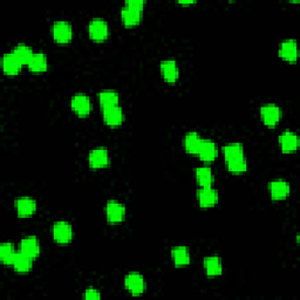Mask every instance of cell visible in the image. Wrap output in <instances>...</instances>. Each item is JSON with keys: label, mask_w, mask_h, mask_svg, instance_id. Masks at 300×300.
Here are the masks:
<instances>
[{"label": "cell", "mask_w": 300, "mask_h": 300, "mask_svg": "<svg viewBox=\"0 0 300 300\" xmlns=\"http://www.w3.org/2000/svg\"><path fill=\"white\" fill-rule=\"evenodd\" d=\"M53 237H54L56 243L59 244L69 243L73 237L72 225L65 221L56 222L54 227H53Z\"/></svg>", "instance_id": "1"}, {"label": "cell", "mask_w": 300, "mask_h": 300, "mask_svg": "<svg viewBox=\"0 0 300 300\" xmlns=\"http://www.w3.org/2000/svg\"><path fill=\"white\" fill-rule=\"evenodd\" d=\"M107 219L112 223H118L125 219L126 216V207L116 201H109L106 207Z\"/></svg>", "instance_id": "2"}, {"label": "cell", "mask_w": 300, "mask_h": 300, "mask_svg": "<svg viewBox=\"0 0 300 300\" xmlns=\"http://www.w3.org/2000/svg\"><path fill=\"white\" fill-rule=\"evenodd\" d=\"M261 114H262L263 122L269 127L276 126L279 122V120H281V116H282L281 108H279L278 106L272 105V104L262 107Z\"/></svg>", "instance_id": "3"}, {"label": "cell", "mask_w": 300, "mask_h": 300, "mask_svg": "<svg viewBox=\"0 0 300 300\" xmlns=\"http://www.w3.org/2000/svg\"><path fill=\"white\" fill-rule=\"evenodd\" d=\"M73 35L72 26L67 22H56L53 25V36L60 44H66L71 41Z\"/></svg>", "instance_id": "4"}, {"label": "cell", "mask_w": 300, "mask_h": 300, "mask_svg": "<svg viewBox=\"0 0 300 300\" xmlns=\"http://www.w3.org/2000/svg\"><path fill=\"white\" fill-rule=\"evenodd\" d=\"M88 31L90 38L96 41H102L108 36V25L104 19H93L89 23Z\"/></svg>", "instance_id": "5"}, {"label": "cell", "mask_w": 300, "mask_h": 300, "mask_svg": "<svg viewBox=\"0 0 300 300\" xmlns=\"http://www.w3.org/2000/svg\"><path fill=\"white\" fill-rule=\"evenodd\" d=\"M88 161H89V166L94 168V169H97V168H104L109 162L108 151H107V149L104 147L95 148V149L90 151Z\"/></svg>", "instance_id": "6"}, {"label": "cell", "mask_w": 300, "mask_h": 300, "mask_svg": "<svg viewBox=\"0 0 300 300\" xmlns=\"http://www.w3.org/2000/svg\"><path fill=\"white\" fill-rule=\"evenodd\" d=\"M125 285L133 294H141L146 289L145 279L138 273H129L127 274L125 279Z\"/></svg>", "instance_id": "7"}, {"label": "cell", "mask_w": 300, "mask_h": 300, "mask_svg": "<svg viewBox=\"0 0 300 300\" xmlns=\"http://www.w3.org/2000/svg\"><path fill=\"white\" fill-rule=\"evenodd\" d=\"M198 202L203 208L212 207L218 202V192L211 187H202L198 191Z\"/></svg>", "instance_id": "8"}, {"label": "cell", "mask_w": 300, "mask_h": 300, "mask_svg": "<svg viewBox=\"0 0 300 300\" xmlns=\"http://www.w3.org/2000/svg\"><path fill=\"white\" fill-rule=\"evenodd\" d=\"M72 109L76 114L81 115V116H86L90 112V100L87 95L85 94H77V95L72 97Z\"/></svg>", "instance_id": "9"}, {"label": "cell", "mask_w": 300, "mask_h": 300, "mask_svg": "<svg viewBox=\"0 0 300 300\" xmlns=\"http://www.w3.org/2000/svg\"><path fill=\"white\" fill-rule=\"evenodd\" d=\"M15 208L19 216L28 217L35 212L36 203L31 197H23V198L15 201Z\"/></svg>", "instance_id": "10"}, {"label": "cell", "mask_w": 300, "mask_h": 300, "mask_svg": "<svg viewBox=\"0 0 300 300\" xmlns=\"http://www.w3.org/2000/svg\"><path fill=\"white\" fill-rule=\"evenodd\" d=\"M279 143H281L283 153L286 154L293 153V151H295V149L298 148L299 139L294 133L287 130L281 135V137H279Z\"/></svg>", "instance_id": "11"}, {"label": "cell", "mask_w": 300, "mask_h": 300, "mask_svg": "<svg viewBox=\"0 0 300 300\" xmlns=\"http://www.w3.org/2000/svg\"><path fill=\"white\" fill-rule=\"evenodd\" d=\"M271 197L273 199H284L290 194V186L285 181L277 179L270 183L269 186Z\"/></svg>", "instance_id": "12"}, {"label": "cell", "mask_w": 300, "mask_h": 300, "mask_svg": "<svg viewBox=\"0 0 300 300\" xmlns=\"http://www.w3.org/2000/svg\"><path fill=\"white\" fill-rule=\"evenodd\" d=\"M279 55L290 63H294L298 57V47L294 40H285L279 48Z\"/></svg>", "instance_id": "13"}, {"label": "cell", "mask_w": 300, "mask_h": 300, "mask_svg": "<svg viewBox=\"0 0 300 300\" xmlns=\"http://www.w3.org/2000/svg\"><path fill=\"white\" fill-rule=\"evenodd\" d=\"M20 251L28 254L32 258H36L40 253V244L35 237H25L20 242Z\"/></svg>", "instance_id": "14"}, {"label": "cell", "mask_w": 300, "mask_h": 300, "mask_svg": "<svg viewBox=\"0 0 300 300\" xmlns=\"http://www.w3.org/2000/svg\"><path fill=\"white\" fill-rule=\"evenodd\" d=\"M123 117H125L123 116V112L118 106L109 107V108L104 109V118L108 126H120L123 121Z\"/></svg>", "instance_id": "15"}, {"label": "cell", "mask_w": 300, "mask_h": 300, "mask_svg": "<svg viewBox=\"0 0 300 300\" xmlns=\"http://www.w3.org/2000/svg\"><path fill=\"white\" fill-rule=\"evenodd\" d=\"M217 153H218V150H217L216 143H213L210 139H203L197 154L203 161L210 162L217 157Z\"/></svg>", "instance_id": "16"}, {"label": "cell", "mask_w": 300, "mask_h": 300, "mask_svg": "<svg viewBox=\"0 0 300 300\" xmlns=\"http://www.w3.org/2000/svg\"><path fill=\"white\" fill-rule=\"evenodd\" d=\"M161 72L167 82H175L178 79L177 64L174 60H164L161 63Z\"/></svg>", "instance_id": "17"}, {"label": "cell", "mask_w": 300, "mask_h": 300, "mask_svg": "<svg viewBox=\"0 0 300 300\" xmlns=\"http://www.w3.org/2000/svg\"><path fill=\"white\" fill-rule=\"evenodd\" d=\"M22 66L23 64L20 63L18 57H16L13 53L6 54L3 57V68L8 75H15L16 73H19L20 69H22Z\"/></svg>", "instance_id": "18"}, {"label": "cell", "mask_w": 300, "mask_h": 300, "mask_svg": "<svg viewBox=\"0 0 300 300\" xmlns=\"http://www.w3.org/2000/svg\"><path fill=\"white\" fill-rule=\"evenodd\" d=\"M121 15L123 23H125L127 26H134V25H137L141 22L142 11L129 6H125L121 11Z\"/></svg>", "instance_id": "19"}, {"label": "cell", "mask_w": 300, "mask_h": 300, "mask_svg": "<svg viewBox=\"0 0 300 300\" xmlns=\"http://www.w3.org/2000/svg\"><path fill=\"white\" fill-rule=\"evenodd\" d=\"M33 259H34V258H32L31 256H28V254L20 251L16 253L13 264L12 265L14 266L15 271H18V272H28V271L32 269Z\"/></svg>", "instance_id": "20"}, {"label": "cell", "mask_w": 300, "mask_h": 300, "mask_svg": "<svg viewBox=\"0 0 300 300\" xmlns=\"http://www.w3.org/2000/svg\"><path fill=\"white\" fill-rule=\"evenodd\" d=\"M202 137L199 134L191 131V133L187 134L186 138H184V147L189 154H197L199 150V147L202 145Z\"/></svg>", "instance_id": "21"}, {"label": "cell", "mask_w": 300, "mask_h": 300, "mask_svg": "<svg viewBox=\"0 0 300 300\" xmlns=\"http://www.w3.org/2000/svg\"><path fill=\"white\" fill-rule=\"evenodd\" d=\"M171 256L174 258L176 265L183 266L190 263V253L186 246H176L171 250Z\"/></svg>", "instance_id": "22"}, {"label": "cell", "mask_w": 300, "mask_h": 300, "mask_svg": "<svg viewBox=\"0 0 300 300\" xmlns=\"http://www.w3.org/2000/svg\"><path fill=\"white\" fill-rule=\"evenodd\" d=\"M204 268L207 271V274L210 277L219 276L222 273V262L218 257L212 256L204 259Z\"/></svg>", "instance_id": "23"}, {"label": "cell", "mask_w": 300, "mask_h": 300, "mask_svg": "<svg viewBox=\"0 0 300 300\" xmlns=\"http://www.w3.org/2000/svg\"><path fill=\"white\" fill-rule=\"evenodd\" d=\"M98 102L104 109L109 107L117 106L118 104V94L114 90H104L98 94Z\"/></svg>", "instance_id": "24"}, {"label": "cell", "mask_w": 300, "mask_h": 300, "mask_svg": "<svg viewBox=\"0 0 300 300\" xmlns=\"http://www.w3.org/2000/svg\"><path fill=\"white\" fill-rule=\"evenodd\" d=\"M28 68L32 72H44L47 69V59L44 53H34L32 56L30 63H28Z\"/></svg>", "instance_id": "25"}, {"label": "cell", "mask_w": 300, "mask_h": 300, "mask_svg": "<svg viewBox=\"0 0 300 300\" xmlns=\"http://www.w3.org/2000/svg\"><path fill=\"white\" fill-rule=\"evenodd\" d=\"M13 54L18 57L20 63L23 65H28L30 63L32 56L34 55V53H33L32 48L30 46H27V45H24V44H20L13 49Z\"/></svg>", "instance_id": "26"}, {"label": "cell", "mask_w": 300, "mask_h": 300, "mask_svg": "<svg viewBox=\"0 0 300 300\" xmlns=\"http://www.w3.org/2000/svg\"><path fill=\"white\" fill-rule=\"evenodd\" d=\"M196 178L202 187H211L213 182L212 171L209 167H201L196 170Z\"/></svg>", "instance_id": "27"}, {"label": "cell", "mask_w": 300, "mask_h": 300, "mask_svg": "<svg viewBox=\"0 0 300 300\" xmlns=\"http://www.w3.org/2000/svg\"><path fill=\"white\" fill-rule=\"evenodd\" d=\"M15 248L13 244L5 243L0 246V258L5 264H13V261L16 256Z\"/></svg>", "instance_id": "28"}, {"label": "cell", "mask_w": 300, "mask_h": 300, "mask_svg": "<svg viewBox=\"0 0 300 300\" xmlns=\"http://www.w3.org/2000/svg\"><path fill=\"white\" fill-rule=\"evenodd\" d=\"M228 161V168L231 172H235V174H241V172H244L248 168V162L243 156H238V157H233L227 159Z\"/></svg>", "instance_id": "29"}, {"label": "cell", "mask_w": 300, "mask_h": 300, "mask_svg": "<svg viewBox=\"0 0 300 300\" xmlns=\"http://www.w3.org/2000/svg\"><path fill=\"white\" fill-rule=\"evenodd\" d=\"M223 154L227 159L238 157V156H243L244 155L243 146H242L241 143H230V145L223 147Z\"/></svg>", "instance_id": "30"}, {"label": "cell", "mask_w": 300, "mask_h": 300, "mask_svg": "<svg viewBox=\"0 0 300 300\" xmlns=\"http://www.w3.org/2000/svg\"><path fill=\"white\" fill-rule=\"evenodd\" d=\"M126 6L136 8V10H139V11H143L145 2H143V0H130V2L126 3Z\"/></svg>", "instance_id": "31"}, {"label": "cell", "mask_w": 300, "mask_h": 300, "mask_svg": "<svg viewBox=\"0 0 300 300\" xmlns=\"http://www.w3.org/2000/svg\"><path fill=\"white\" fill-rule=\"evenodd\" d=\"M85 298L86 299H100L101 294L95 289H88L85 293Z\"/></svg>", "instance_id": "32"}, {"label": "cell", "mask_w": 300, "mask_h": 300, "mask_svg": "<svg viewBox=\"0 0 300 300\" xmlns=\"http://www.w3.org/2000/svg\"><path fill=\"white\" fill-rule=\"evenodd\" d=\"M179 4H182V5H190V4H194L195 2H178Z\"/></svg>", "instance_id": "33"}]
</instances>
